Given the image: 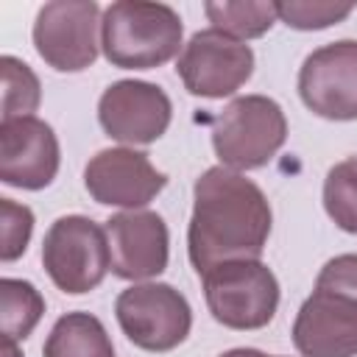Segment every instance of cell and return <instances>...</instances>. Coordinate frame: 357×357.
Masks as SVG:
<instances>
[{"instance_id": "15", "label": "cell", "mask_w": 357, "mask_h": 357, "mask_svg": "<svg viewBox=\"0 0 357 357\" xmlns=\"http://www.w3.org/2000/svg\"><path fill=\"white\" fill-rule=\"evenodd\" d=\"M42 357H114V346L100 318L89 312H67L53 324Z\"/></svg>"}, {"instance_id": "1", "label": "cell", "mask_w": 357, "mask_h": 357, "mask_svg": "<svg viewBox=\"0 0 357 357\" xmlns=\"http://www.w3.org/2000/svg\"><path fill=\"white\" fill-rule=\"evenodd\" d=\"M273 212L265 192L231 167H209L192 187L187 254L198 276L234 259H259Z\"/></svg>"}, {"instance_id": "20", "label": "cell", "mask_w": 357, "mask_h": 357, "mask_svg": "<svg viewBox=\"0 0 357 357\" xmlns=\"http://www.w3.org/2000/svg\"><path fill=\"white\" fill-rule=\"evenodd\" d=\"M354 11V3H326V0H287L276 3V14L287 28L296 31H321L337 25Z\"/></svg>"}, {"instance_id": "4", "label": "cell", "mask_w": 357, "mask_h": 357, "mask_svg": "<svg viewBox=\"0 0 357 357\" xmlns=\"http://www.w3.org/2000/svg\"><path fill=\"white\" fill-rule=\"evenodd\" d=\"M287 139V117L273 98H234L212 126V148L223 167L237 173L268 165Z\"/></svg>"}, {"instance_id": "6", "label": "cell", "mask_w": 357, "mask_h": 357, "mask_svg": "<svg viewBox=\"0 0 357 357\" xmlns=\"http://www.w3.org/2000/svg\"><path fill=\"white\" fill-rule=\"evenodd\" d=\"M204 296L212 318L229 329H262L279 307V282L259 259H234L215 265L204 276Z\"/></svg>"}, {"instance_id": "17", "label": "cell", "mask_w": 357, "mask_h": 357, "mask_svg": "<svg viewBox=\"0 0 357 357\" xmlns=\"http://www.w3.org/2000/svg\"><path fill=\"white\" fill-rule=\"evenodd\" d=\"M45 315L42 293L25 279H0V329L3 340H25Z\"/></svg>"}, {"instance_id": "8", "label": "cell", "mask_w": 357, "mask_h": 357, "mask_svg": "<svg viewBox=\"0 0 357 357\" xmlns=\"http://www.w3.org/2000/svg\"><path fill=\"white\" fill-rule=\"evenodd\" d=\"M100 6L95 0L45 3L33 22V47L39 59L59 73H81L98 59Z\"/></svg>"}, {"instance_id": "21", "label": "cell", "mask_w": 357, "mask_h": 357, "mask_svg": "<svg viewBox=\"0 0 357 357\" xmlns=\"http://www.w3.org/2000/svg\"><path fill=\"white\" fill-rule=\"evenodd\" d=\"M33 231V212L25 204H17L11 198H0V259L14 262L25 254L28 240Z\"/></svg>"}, {"instance_id": "23", "label": "cell", "mask_w": 357, "mask_h": 357, "mask_svg": "<svg viewBox=\"0 0 357 357\" xmlns=\"http://www.w3.org/2000/svg\"><path fill=\"white\" fill-rule=\"evenodd\" d=\"M3 357H22L14 340H3Z\"/></svg>"}, {"instance_id": "2", "label": "cell", "mask_w": 357, "mask_h": 357, "mask_svg": "<svg viewBox=\"0 0 357 357\" xmlns=\"http://www.w3.org/2000/svg\"><path fill=\"white\" fill-rule=\"evenodd\" d=\"M301 357H357V254L332 257L293 321Z\"/></svg>"}, {"instance_id": "19", "label": "cell", "mask_w": 357, "mask_h": 357, "mask_svg": "<svg viewBox=\"0 0 357 357\" xmlns=\"http://www.w3.org/2000/svg\"><path fill=\"white\" fill-rule=\"evenodd\" d=\"M0 70H3V120L28 117L31 112H36L42 100V86L36 73L14 56H3Z\"/></svg>"}, {"instance_id": "16", "label": "cell", "mask_w": 357, "mask_h": 357, "mask_svg": "<svg viewBox=\"0 0 357 357\" xmlns=\"http://www.w3.org/2000/svg\"><path fill=\"white\" fill-rule=\"evenodd\" d=\"M204 14L215 31H223L240 42L257 39L271 31L279 20L276 3L262 0H223V3H204Z\"/></svg>"}, {"instance_id": "18", "label": "cell", "mask_w": 357, "mask_h": 357, "mask_svg": "<svg viewBox=\"0 0 357 357\" xmlns=\"http://www.w3.org/2000/svg\"><path fill=\"white\" fill-rule=\"evenodd\" d=\"M324 209L337 229L357 234V159H343L324 178Z\"/></svg>"}, {"instance_id": "7", "label": "cell", "mask_w": 357, "mask_h": 357, "mask_svg": "<svg viewBox=\"0 0 357 357\" xmlns=\"http://www.w3.org/2000/svg\"><path fill=\"white\" fill-rule=\"evenodd\" d=\"M114 315L123 335L145 351H173L192 326L187 298L165 282H142L126 287L114 301Z\"/></svg>"}, {"instance_id": "5", "label": "cell", "mask_w": 357, "mask_h": 357, "mask_svg": "<svg viewBox=\"0 0 357 357\" xmlns=\"http://www.w3.org/2000/svg\"><path fill=\"white\" fill-rule=\"evenodd\" d=\"M42 265L61 293L95 290L112 271L106 229L84 215L56 218L42 240Z\"/></svg>"}, {"instance_id": "9", "label": "cell", "mask_w": 357, "mask_h": 357, "mask_svg": "<svg viewBox=\"0 0 357 357\" xmlns=\"http://www.w3.org/2000/svg\"><path fill=\"white\" fill-rule=\"evenodd\" d=\"M176 73L190 95L226 98L251 78L254 50L223 31H195L178 56Z\"/></svg>"}, {"instance_id": "10", "label": "cell", "mask_w": 357, "mask_h": 357, "mask_svg": "<svg viewBox=\"0 0 357 357\" xmlns=\"http://www.w3.org/2000/svg\"><path fill=\"white\" fill-rule=\"evenodd\" d=\"M304 106L326 120H357V39L312 50L298 70Z\"/></svg>"}, {"instance_id": "14", "label": "cell", "mask_w": 357, "mask_h": 357, "mask_svg": "<svg viewBox=\"0 0 357 357\" xmlns=\"http://www.w3.org/2000/svg\"><path fill=\"white\" fill-rule=\"evenodd\" d=\"M112 273L128 282L153 279L167 268L170 234L162 215L148 209L117 212L106 220Z\"/></svg>"}, {"instance_id": "3", "label": "cell", "mask_w": 357, "mask_h": 357, "mask_svg": "<svg viewBox=\"0 0 357 357\" xmlns=\"http://www.w3.org/2000/svg\"><path fill=\"white\" fill-rule=\"evenodd\" d=\"M184 25L165 3L117 0L100 17V50L120 70H153L181 47Z\"/></svg>"}, {"instance_id": "13", "label": "cell", "mask_w": 357, "mask_h": 357, "mask_svg": "<svg viewBox=\"0 0 357 357\" xmlns=\"http://www.w3.org/2000/svg\"><path fill=\"white\" fill-rule=\"evenodd\" d=\"M61 165L56 131L28 114L0 120V181L20 190L47 187Z\"/></svg>"}, {"instance_id": "22", "label": "cell", "mask_w": 357, "mask_h": 357, "mask_svg": "<svg viewBox=\"0 0 357 357\" xmlns=\"http://www.w3.org/2000/svg\"><path fill=\"white\" fill-rule=\"evenodd\" d=\"M220 357H276V354H265L259 349H231V351H226Z\"/></svg>"}, {"instance_id": "12", "label": "cell", "mask_w": 357, "mask_h": 357, "mask_svg": "<svg viewBox=\"0 0 357 357\" xmlns=\"http://www.w3.org/2000/svg\"><path fill=\"white\" fill-rule=\"evenodd\" d=\"M167 184V176L153 167L145 151L103 148L84 167L86 192L103 206L142 209Z\"/></svg>"}, {"instance_id": "11", "label": "cell", "mask_w": 357, "mask_h": 357, "mask_svg": "<svg viewBox=\"0 0 357 357\" xmlns=\"http://www.w3.org/2000/svg\"><path fill=\"white\" fill-rule=\"evenodd\" d=\"M173 117V103L167 92L148 81L123 78L103 89L98 100V120L103 131L126 145L156 142Z\"/></svg>"}]
</instances>
